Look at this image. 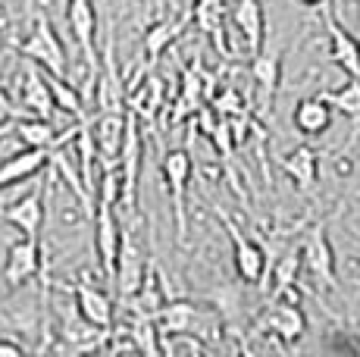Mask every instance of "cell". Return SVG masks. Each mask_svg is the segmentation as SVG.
I'll return each mask as SVG.
<instances>
[{"label":"cell","mask_w":360,"mask_h":357,"mask_svg":"<svg viewBox=\"0 0 360 357\" xmlns=\"http://www.w3.org/2000/svg\"><path fill=\"white\" fill-rule=\"evenodd\" d=\"M219 223L226 226V232H229V242H232V264H235V276L241 279L245 285H257L263 292V285H266V276H269V254L260 248L254 238H248L245 232L238 229V226L229 219V214H223V210H217Z\"/></svg>","instance_id":"cell-1"},{"label":"cell","mask_w":360,"mask_h":357,"mask_svg":"<svg viewBox=\"0 0 360 357\" xmlns=\"http://www.w3.org/2000/svg\"><path fill=\"white\" fill-rule=\"evenodd\" d=\"M16 53L22 60H32V63L44 66L47 72L53 75H69V63H66V51H63V41H60V35L53 32L51 19L44 16V13H38L34 16V29L32 35L22 41V44H16Z\"/></svg>","instance_id":"cell-2"},{"label":"cell","mask_w":360,"mask_h":357,"mask_svg":"<svg viewBox=\"0 0 360 357\" xmlns=\"http://www.w3.org/2000/svg\"><path fill=\"white\" fill-rule=\"evenodd\" d=\"M160 169H163V182L169 188V197H172V219H176V242L185 245L188 238V214H185V191H188V178L195 173V163H191V154L185 148H176V150H166L163 160H160Z\"/></svg>","instance_id":"cell-3"},{"label":"cell","mask_w":360,"mask_h":357,"mask_svg":"<svg viewBox=\"0 0 360 357\" xmlns=\"http://www.w3.org/2000/svg\"><path fill=\"white\" fill-rule=\"evenodd\" d=\"M135 223H138V216H129V223L122 226V248H120V264H116V279H113V288L122 301H129L131 294L141 292L144 279L150 273L144 248L135 238Z\"/></svg>","instance_id":"cell-4"},{"label":"cell","mask_w":360,"mask_h":357,"mask_svg":"<svg viewBox=\"0 0 360 357\" xmlns=\"http://www.w3.org/2000/svg\"><path fill=\"white\" fill-rule=\"evenodd\" d=\"M301 257H304V270L310 273L316 285L323 288H338V273H335V251H332L326 223H316L304 232L301 238Z\"/></svg>","instance_id":"cell-5"},{"label":"cell","mask_w":360,"mask_h":357,"mask_svg":"<svg viewBox=\"0 0 360 357\" xmlns=\"http://www.w3.org/2000/svg\"><path fill=\"white\" fill-rule=\"evenodd\" d=\"M254 329L276 335L285 345H295L297 339H304L307 332V313L301 311V301H288V298H276L266 304V311L257 317Z\"/></svg>","instance_id":"cell-6"},{"label":"cell","mask_w":360,"mask_h":357,"mask_svg":"<svg viewBox=\"0 0 360 357\" xmlns=\"http://www.w3.org/2000/svg\"><path fill=\"white\" fill-rule=\"evenodd\" d=\"M19 82V110L22 116H41V119H51L57 113V100H53L51 82H47L44 66L25 60L22 70L16 75Z\"/></svg>","instance_id":"cell-7"},{"label":"cell","mask_w":360,"mask_h":357,"mask_svg":"<svg viewBox=\"0 0 360 357\" xmlns=\"http://www.w3.org/2000/svg\"><path fill=\"white\" fill-rule=\"evenodd\" d=\"M113 210L116 204L98 201V214H94V251H98L107 283L116 279V264H120V248H122V223L116 219Z\"/></svg>","instance_id":"cell-8"},{"label":"cell","mask_w":360,"mask_h":357,"mask_svg":"<svg viewBox=\"0 0 360 357\" xmlns=\"http://www.w3.org/2000/svg\"><path fill=\"white\" fill-rule=\"evenodd\" d=\"M66 22H69V32H72L75 44H79L82 60H85L91 79H98L101 75V57H98V47H94V35H98L94 0H66Z\"/></svg>","instance_id":"cell-9"},{"label":"cell","mask_w":360,"mask_h":357,"mask_svg":"<svg viewBox=\"0 0 360 357\" xmlns=\"http://www.w3.org/2000/svg\"><path fill=\"white\" fill-rule=\"evenodd\" d=\"M157 326H160L163 339H195V335H207V313L195 301H166L157 311Z\"/></svg>","instance_id":"cell-10"},{"label":"cell","mask_w":360,"mask_h":357,"mask_svg":"<svg viewBox=\"0 0 360 357\" xmlns=\"http://www.w3.org/2000/svg\"><path fill=\"white\" fill-rule=\"evenodd\" d=\"M44 273V251H41V238H29L22 235L10 251H6L4 260V283L10 288L32 283L34 276Z\"/></svg>","instance_id":"cell-11"},{"label":"cell","mask_w":360,"mask_h":357,"mask_svg":"<svg viewBox=\"0 0 360 357\" xmlns=\"http://www.w3.org/2000/svg\"><path fill=\"white\" fill-rule=\"evenodd\" d=\"M126 126H129L126 110H103V113L94 116V144H98V157H101L103 169L120 167Z\"/></svg>","instance_id":"cell-12"},{"label":"cell","mask_w":360,"mask_h":357,"mask_svg":"<svg viewBox=\"0 0 360 357\" xmlns=\"http://www.w3.org/2000/svg\"><path fill=\"white\" fill-rule=\"evenodd\" d=\"M323 22H326V35H329V60L345 75H360V38L351 35L338 22V16L332 13L329 4H323Z\"/></svg>","instance_id":"cell-13"},{"label":"cell","mask_w":360,"mask_h":357,"mask_svg":"<svg viewBox=\"0 0 360 357\" xmlns=\"http://www.w3.org/2000/svg\"><path fill=\"white\" fill-rule=\"evenodd\" d=\"M63 292H72V301H75V313L85 317L88 323L101 329H113V320H116V311H113V301L110 294H103L101 288L88 285V273H82V283H72V285H57Z\"/></svg>","instance_id":"cell-14"},{"label":"cell","mask_w":360,"mask_h":357,"mask_svg":"<svg viewBox=\"0 0 360 357\" xmlns=\"http://www.w3.org/2000/svg\"><path fill=\"white\" fill-rule=\"evenodd\" d=\"M51 160H53V150H47V148H22V150H16L13 157H6V160L0 163V188L29 182V178L38 176Z\"/></svg>","instance_id":"cell-15"},{"label":"cell","mask_w":360,"mask_h":357,"mask_svg":"<svg viewBox=\"0 0 360 357\" xmlns=\"http://www.w3.org/2000/svg\"><path fill=\"white\" fill-rule=\"evenodd\" d=\"M232 22L245 41L248 53H260L266 41V16H263V0H238L232 6Z\"/></svg>","instance_id":"cell-16"},{"label":"cell","mask_w":360,"mask_h":357,"mask_svg":"<svg viewBox=\"0 0 360 357\" xmlns=\"http://www.w3.org/2000/svg\"><path fill=\"white\" fill-rule=\"evenodd\" d=\"M191 19L204 35H210L219 57H232L229 41H226V0H195Z\"/></svg>","instance_id":"cell-17"},{"label":"cell","mask_w":360,"mask_h":357,"mask_svg":"<svg viewBox=\"0 0 360 357\" xmlns=\"http://www.w3.org/2000/svg\"><path fill=\"white\" fill-rule=\"evenodd\" d=\"M0 216H4L13 229L22 232V235L41 238V223H44V191H41V188L29 191V195L19 197L16 204H10V207H6Z\"/></svg>","instance_id":"cell-18"},{"label":"cell","mask_w":360,"mask_h":357,"mask_svg":"<svg viewBox=\"0 0 360 357\" xmlns=\"http://www.w3.org/2000/svg\"><path fill=\"white\" fill-rule=\"evenodd\" d=\"M292 126L304 138H320V135L329 132L332 126V107L316 94V98H304L297 100L292 110Z\"/></svg>","instance_id":"cell-19"},{"label":"cell","mask_w":360,"mask_h":357,"mask_svg":"<svg viewBox=\"0 0 360 357\" xmlns=\"http://www.w3.org/2000/svg\"><path fill=\"white\" fill-rule=\"evenodd\" d=\"M279 167L301 191H314L316 178H320V154L314 148H307V144H301V148L279 157Z\"/></svg>","instance_id":"cell-20"},{"label":"cell","mask_w":360,"mask_h":357,"mask_svg":"<svg viewBox=\"0 0 360 357\" xmlns=\"http://www.w3.org/2000/svg\"><path fill=\"white\" fill-rule=\"evenodd\" d=\"M251 79L260 91V110H269L276 91H279V82H282V57L279 53H263V51L254 53Z\"/></svg>","instance_id":"cell-21"},{"label":"cell","mask_w":360,"mask_h":357,"mask_svg":"<svg viewBox=\"0 0 360 357\" xmlns=\"http://www.w3.org/2000/svg\"><path fill=\"white\" fill-rule=\"evenodd\" d=\"M191 22V13H185V16L172 19V22H157L150 25L148 32H144V53H148V63H157V60L163 57V51L172 44L179 35L185 32V25Z\"/></svg>","instance_id":"cell-22"},{"label":"cell","mask_w":360,"mask_h":357,"mask_svg":"<svg viewBox=\"0 0 360 357\" xmlns=\"http://www.w3.org/2000/svg\"><path fill=\"white\" fill-rule=\"evenodd\" d=\"M316 94H320L332 110H338L342 116L360 122V75H348L338 88H323V91H316Z\"/></svg>","instance_id":"cell-23"},{"label":"cell","mask_w":360,"mask_h":357,"mask_svg":"<svg viewBox=\"0 0 360 357\" xmlns=\"http://www.w3.org/2000/svg\"><path fill=\"white\" fill-rule=\"evenodd\" d=\"M47 72V70H44ZM47 82H51V91H53V100H57V110L60 113H69L72 119H85V100H82V94L75 91L72 85L63 79V75H53L47 72Z\"/></svg>","instance_id":"cell-24"},{"label":"cell","mask_w":360,"mask_h":357,"mask_svg":"<svg viewBox=\"0 0 360 357\" xmlns=\"http://www.w3.org/2000/svg\"><path fill=\"white\" fill-rule=\"evenodd\" d=\"M213 110H217L219 116H248V110H245V98H241L235 88H226L223 94H217V100H213Z\"/></svg>","instance_id":"cell-25"},{"label":"cell","mask_w":360,"mask_h":357,"mask_svg":"<svg viewBox=\"0 0 360 357\" xmlns=\"http://www.w3.org/2000/svg\"><path fill=\"white\" fill-rule=\"evenodd\" d=\"M19 116V110H16V100L10 98V94H6V88L0 85V126H4V122H10V119H16Z\"/></svg>","instance_id":"cell-26"},{"label":"cell","mask_w":360,"mask_h":357,"mask_svg":"<svg viewBox=\"0 0 360 357\" xmlns=\"http://www.w3.org/2000/svg\"><path fill=\"white\" fill-rule=\"evenodd\" d=\"M25 348L19 345V342H6V339H0V354H22Z\"/></svg>","instance_id":"cell-27"},{"label":"cell","mask_w":360,"mask_h":357,"mask_svg":"<svg viewBox=\"0 0 360 357\" xmlns=\"http://www.w3.org/2000/svg\"><path fill=\"white\" fill-rule=\"evenodd\" d=\"M297 4H304V6H323V4H329V0H297Z\"/></svg>","instance_id":"cell-28"},{"label":"cell","mask_w":360,"mask_h":357,"mask_svg":"<svg viewBox=\"0 0 360 357\" xmlns=\"http://www.w3.org/2000/svg\"><path fill=\"white\" fill-rule=\"evenodd\" d=\"M357 273H360V257H357Z\"/></svg>","instance_id":"cell-29"}]
</instances>
